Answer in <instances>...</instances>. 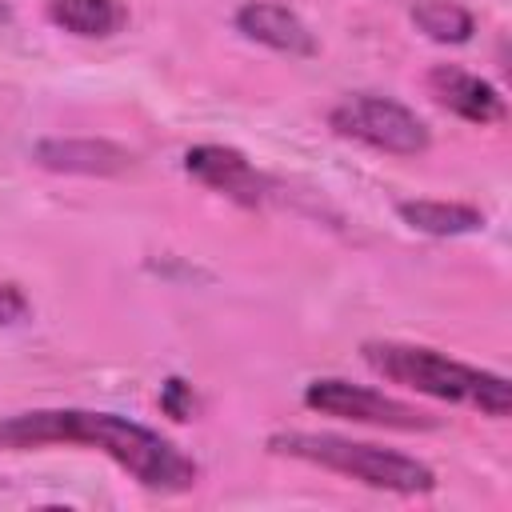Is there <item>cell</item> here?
Masks as SVG:
<instances>
[{"instance_id": "1", "label": "cell", "mask_w": 512, "mask_h": 512, "mask_svg": "<svg viewBox=\"0 0 512 512\" xmlns=\"http://www.w3.org/2000/svg\"><path fill=\"white\" fill-rule=\"evenodd\" d=\"M92 448L156 496H184L200 484V464L148 424L100 408H28L0 416V452Z\"/></svg>"}, {"instance_id": "2", "label": "cell", "mask_w": 512, "mask_h": 512, "mask_svg": "<svg viewBox=\"0 0 512 512\" xmlns=\"http://www.w3.org/2000/svg\"><path fill=\"white\" fill-rule=\"evenodd\" d=\"M360 360L388 384L420 392L440 404L472 408L488 420H508L512 412V384L504 372L456 360L440 348L428 344H408V340H364Z\"/></svg>"}, {"instance_id": "3", "label": "cell", "mask_w": 512, "mask_h": 512, "mask_svg": "<svg viewBox=\"0 0 512 512\" xmlns=\"http://www.w3.org/2000/svg\"><path fill=\"white\" fill-rule=\"evenodd\" d=\"M264 448L272 456H288V460L336 472V476L356 480L376 492H392V496L436 492V468L400 448H384V444H368V440H352V436H336V432H300V428L272 432L264 440Z\"/></svg>"}, {"instance_id": "4", "label": "cell", "mask_w": 512, "mask_h": 512, "mask_svg": "<svg viewBox=\"0 0 512 512\" xmlns=\"http://www.w3.org/2000/svg\"><path fill=\"white\" fill-rule=\"evenodd\" d=\"M328 128L384 156H420L432 144V128L424 116H416V108L376 92L340 96L328 108Z\"/></svg>"}, {"instance_id": "5", "label": "cell", "mask_w": 512, "mask_h": 512, "mask_svg": "<svg viewBox=\"0 0 512 512\" xmlns=\"http://www.w3.org/2000/svg\"><path fill=\"white\" fill-rule=\"evenodd\" d=\"M308 412L320 416H336V420H352V424H368V428H388V432H432L440 420L420 412L416 404L372 388V384H356L344 376H316L304 384L300 392Z\"/></svg>"}, {"instance_id": "6", "label": "cell", "mask_w": 512, "mask_h": 512, "mask_svg": "<svg viewBox=\"0 0 512 512\" xmlns=\"http://www.w3.org/2000/svg\"><path fill=\"white\" fill-rule=\"evenodd\" d=\"M184 172L196 184H204L244 208H260L276 192V184L240 148H228V144H192L184 152Z\"/></svg>"}, {"instance_id": "7", "label": "cell", "mask_w": 512, "mask_h": 512, "mask_svg": "<svg viewBox=\"0 0 512 512\" xmlns=\"http://www.w3.org/2000/svg\"><path fill=\"white\" fill-rule=\"evenodd\" d=\"M428 92L444 112H452L468 124H480V128L500 124L508 116L500 88L492 80H484L480 72H468L460 64H436L428 72Z\"/></svg>"}, {"instance_id": "8", "label": "cell", "mask_w": 512, "mask_h": 512, "mask_svg": "<svg viewBox=\"0 0 512 512\" xmlns=\"http://www.w3.org/2000/svg\"><path fill=\"white\" fill-rule=\"evenodd\" d=\"M236 32L252 44H264L272 52H284V56H316V32L304 24L300 12H292L288 4H276V0H244L232 16Z\"/></svg>"}, {"instance_id": "9", "label": "cell", "mask_w": 512, "mask_h": 512, "mask_svg": "<svg viewBox=\"0 0 512 512\" xmlns=\"http://www.w3.org/2000/svg\"><path fill=\"white\" fill-rule=\"evenodd\" d=\"M32 160L48 172H68V176H116L132 164V152L92 136H48L32 148Z\"/></svg>"}, {"instance_id": "10", "label": "cell", "mask_w": 512, "mask_h": 512, "mask_svg": "<svg viewBox=\"0 0 512 512\" xmlns=\"http://www.w3.org/2000/svg\"><path fill=\"white\" fill-rule=\"evenodd\" d=\"M48 20L80 40H108L128 28V4L124 0H48Z\"/></svg>"}, {"instance_id": "11", "label": "cell", "mask_w": 512, "mask_h": 512, "mask_svg": "<svg viewBox=\"0 0 512 512\" xmlns=\"http://www.w3.org/2000/svg\"><path fill=\"white\" fill-rule=\"evenodd\" d=\"M396 216L412 228V232H424V236H472L484 228V212L476 204H464V200H400L396 204Z\"/></svg>"}, {"instance_id": "12", "label": "cell", "mask_w": 512, "mask_h": 512, "mask_svg": "<svg viewBox=\"0 0 512 512\" xmlns=\"http://www.w3.org/2000/svg\"><path fill=\"white\" fill-rule=\"evenodd\" d=\"M408 16L436 44H468L476 32V16L456 0H416Z\"/></svg>"}, {"instance_id": "13", "label": "cell", "mask_w": 512, "mask_h": 512, "mask_svg": "<svg viewBox=\"0 0 512 512\" xmlns=\"http://www.w3.org/2000/svg\"><path fill=\"white\" fill-rule=\"evenodd\" d=\"M32 316V300L16 280H0V328L24 324Z\"/></svg>"}, {"instance_id": "14", "label": "cell", "mask_w": 512, "mask_h": 512, "mask_svg": "<svg viewBox=\"0 0 512 512\" xmlns=\"http://www.w3.org/2000/svg\"><path fill=\"white\" fill-rule=\"evenodd\" d=\"M160 408L172 416V420H188L192 416V408H196V400H192V388L184 384V380H168L164 388H160Z\"/></svg>"}, {"instance_id": "15", "label": "cell", "mask_w": 512, "mask_h": 512, "mask_svg": "<svg viewBox=\"0 0 512 512\" xmlns=\"http://www.w3.org/2000/svg\"><path fill=\"white\" fill-rule=\"evenodd\" d=\"M8 20H12V8H8V4H4V0H0V28H4V24H8Z\"/></svg>"}]
</instances>
